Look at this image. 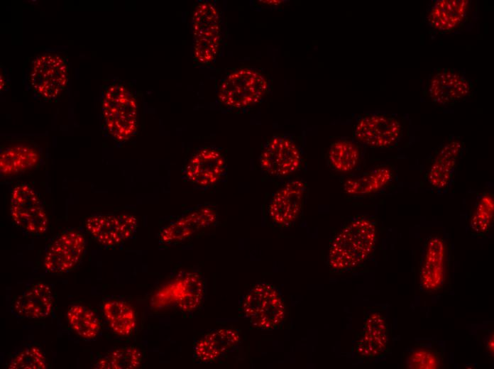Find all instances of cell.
Here are the masks:
<instances>
[{
  "label": "cell",
  "mask_w": 494,
  "mask_h": 369,
  "mask_svg": "<svg viewBox=\"0 0 494 369\" xmlns=\"http://www.w3.org/2000/svg\"><path fill=\"white\" fill-rule=\"evenodd\" d=\"M377 240V221L371 216H356L334 236L327 264L335 272L351 270L363 264L373 253Z\"/></svg>",
  "instance_id": "obj_1"
},
{
  "label": "cell",
  "mask_w": 494,
  "mask_h": 369,
  "mask_svg": "<svg viewBox=\"0 0 494 369\" xmlns=\"http://www.w3.org/2000/svg\"><path fill=\"white\" fill-rule=\"evenodd\" d=\"M100 102L101 127L106 136L123 143L136 133L138 103L133 92L124 83L113 80L103 84Z\"/></svg>",
  "instance_id": "obj_2"
},
{
  "label": "cell",
  "mask_w": 494,
  "mask_h": 369,
  "mask_svg": "<svg viewBox=\"0 0 494 369\" xmlns=\"http://www.w3.org/2000/svg\"><path fill=\"white\" fill-rule=\"evenodd\" d=\"M238 310L251 326L263 331L279 329L285 318V304L280 290L265 282L254 284L243 296Z\"/></svg>",
  "instance_id": "obj_3"
},
{
  "label": "cell",
  "mask_w": 494,
  "mask_h": 369,
  "mask_svg": "<svg viewBox=\"0 0 494 369\" xmlns=\"http://www.w3.org/2000/svg\"><path fill=\"white\" fill-rule=\"evenodd\" d=\"M269 89V79L263 72L252 67H240L220 81L217 99L229 109H244L260 102Z\"/></svg>",
  "instance_id": "obj_4"
},
{
  "label": "cell",
  "mask_w": 494,
  "mask_h": 369,
  "mask_svg": "<svg viewBox=\"0 0 494 369\" xmlns=\"http://www.w3.org/2000/svg\"><path fill=\"white\" fill-rule=\"evenodd\" d=\"M70 76V65L65 57L56 53H45L33 58L26 79L37 97L53 101L66 92Z\"/></svg>",
  "instance_id": "obj_5"
},
{
  "label": "cell",
  "mask_w": 494,
  "mask_h": 369,
  "mask_svg": "<svg viewBox=\"0 0 494 369\" xmlns=\"http://www.w3.org/2000/svg\"><path fill=\"white\" fill-rule=\"evenodd\" d=\"M404 127L396 114L383 111L365 112L356 120L354 140L370 148L392 149L403 137Z\"/></svg>",
  "instance_id": "obj_6"
},
{
  "label": "cell",
  "mask_w": 494,
  "mask_h": 369,
  "mask_svg": "<svg viewBox=\"0 0 494 369\" xmlns=\"http://www.w3.org/2000/svg\"><path fill=\"white\" fill-rule=\"evenodd\" d=\"M192 19L194 60L198 64L209 65L216 60L221 41L219 11L214 3L200 1Z\"/></svg>",
  "instance_id": "obj_7"
},
{
  "label": "cell",
  "mask_w": 494,
  "mask_h": 369,
  "mask_svg": "<svg viewBox=\"0 0 494 369\" xmlns=\"http://www.w3.org/2000/svg\"><path fill=\"white\" fill-rule=\"evenodd\" d=\"M205 284L197 272L181 273L160 287L152 295L150 305L153 309L175 307L185 312L196 310L202 303Z\"/></svg>",
  "instance_id": "obj_8"
},
{
  "label": "cell",
  "mask_w": 494,
  "mask_h": 369,
  "mask_svg": "<svg viewBox=\"0 0 494 369\" xmlns=\"http://www.w3.org/2000/svg\"><path fill=\"white\" fill-rule=\"evenodd\" d=\"M9 210L13 224L23 233L40 236L47 231V211L38 192L31 184L21 182L13 187Z\"/></svg>",
  "instance_id": "obj_9"
},
{
  "label": "cell",
  "mask_w": 494,
  "mask_h": 369,
  "mask_svg": "<svg viewBox=\"0 0 494 369\" xmlns=\"http://www.w3.org/2000/svg\"><path fill=\"white\" fill-rule=\"evenodd\" d=\"M226 159L220 148L204 146L195 150L182 170V178L195 189L207 190L226 174Z\"/></svg>",
  "instance_id": "obj_10"
},
{
  "label": "cell",
  "mask_w": 494,
  "mask_h": 369,
  "mask_svg": "<svg viewBox=\"0 0 494 369\" xmlns=\"http://www.w3.org/2000/svg\"><path fill=\"white\" fill-rule=\"evenodd\" d=\"M302 163V151L289 134L272 136L263 145L259 163L261 170L273 177H286L297 171Z\"/></svg>",
  "instance_id": "obj_11"
},
{
  "label": "cell",
  "mask_w": 494,
  "mask_h": 369,
  "mask_svg": "<svg viewBox=\"0 0 494 369\" xmlns=\"http://www.w3.org/2000/svg\"><path fill=\"white\" fill-rule=\"evenodd\" d=\"M474 85L464 72L454 68H437L429 75L425 93L439 106H451L473 95Z\"/></svg>",
  "instance_id": "obj_12"
},
{
  "label": "cell",
  "mask_w": 494,
  "mask_h": 369,
  "mask_svg": "<svg viewBox=\"0 0 494 369\" xmlns=\"http://www.w3.org/2000/svg\"><path fill=\"white\" fill-rule=\"evenodd\" d=\"M84 226L99 245L105 248H115L133 236L138 220L129 214H96L86 219Z\"/></svg>",
  "instance_id": "obj_13"
},
{
  "label": "cell",
  "mask_w": 494,
  "mask_h": 369,
  "mask_svg": "<svg viewBox=\"0 0 494 369\" xmlns=\"http://www.w3.org/2000/svg\"><path fill=\"white\" fill-rule=\"evenodd\" d=\"M85 248L86 238L82 232L74 228L64 230L46 249L43 258L45 269L53 274L72 270L80 262Z\"/></svg>",
  "instance_id": "obj_14"
},
{
  "label": "cell",
  "mask_w": 494,
  "mask_h": 369,
  "mask_svg": "<svg viewBox=\"0 0 494 369\" xmlns=\"http://www.w3.org/2000/svg\"><path fill=\"white\" fill-rule=\"evenodd\" d=\"M217 218L213 206L194 208L163 226L158 235V242L163 246L182 243L214 226Z\"/></svg>",
  "instance_id": "obj_15"
},
{
  "label": "cell",
  "mask_w": 494,
  "mask_h": 369,
  "mask_svg": "<svg viewBox=\"0 0 494 369\" xmlns=\"http://www.w3.org/2000/svg\"><path fill=\"white\" fill-rule=\"evenodd\" d=\"M306 184L300 180L286 182L273 196L268 206L271 222L280 228L290 226L299 217L304 206Z\"/></svg>",
  "instance_id": "obj_16"
},
{
  "label": "cell",
  "mask_w": 494,
  "mask_h": 369,
  "mask_svg": "<svg viewBox=\"0 0 494 369\" xmlns=\"http://www.w3.org/2000/svg\"><path fill=\"white\" fill-rule=\"evenodd\" d=\"M463 144L457 139L449 140L436 150L424 178L437 194H446L451 187Z\"/></svg>",
  "instance_id": "obj_17"
},
{
  "label": "cell",
  "mask_w": 494,
  "mask_h": 369,
  "mask_svg": "<svg viewBox=\"0 0 494 369\" xmlns=\"http://www.w3.org/2000/svg\"><path fill=\"white\" fill-rule=\"evenodd\" d=\"M470 2L468 0L431 1L425 11V21L434 33L454 31L467 20Z\"/></svg>",
  "instance_id": "obj_18"
},
{
  "label": "cell",
  "mask_w": 494,
  "mask_h": 369,
  "mask_svg": "<svg viewBox=\"0 0 494 369\" xmlns=\"http://www.w3.org/2000/svg\"><path fill=\"white\" fill-rule=\"evenodd\" d=\"M444 243L438 236L429 239L422 258L419 270L420 285L424 291L439 290L446 280Z\"/></svg>",
  "instance_id": "obj_19"
},
{
  "label": "cell",
  "mask_w": 494,
  "mask_h": 369,
  "mask_svg": "<svg viewBox=\"0 0 494 369\" xmlns=\"http://www.w3.org/2000/svg\"><path fill=\"white\" fill-rule=\"evenodd\" d=\"M42 155L37 145L26 141H17L1 147L0 173L13 176L37 167Z\"/></svg>",
  "instance_id": "obj_20"
},
{
  "label": "cell",
  "mask_w": 494,
  "mask_h": 369,
  "mask_svg": "<svg viewBox=\"0 0 494 369\" xmlns=\"http://www.w3.org/2000/svg\"><path fill=\"white\" fill-rule=\"evenodd\" d=\"M388 342V329L385 318L378 312L370 313L356 338L355 353L361 359H373L384 353Z\"/></svg>",
  "instance_id": "obj_21"
},
{
  "label": "cell",
  "mask_w": 494,
  "mask_h": 369,
  "mask_svg": "<svg viewBox=\"0 0 494 369\" xmlns=\"http://www.w3.org/2000/svg\"><path fill=\"white\" fill-rule=\"evenodd\" d=\"M240 340L241 336L234 329L213 330L197 341L193 348V358L198 363H214L235 348Z\"/></svg>",
  "instance_id": "obj_22"
},
{
  "label": "cell",
  "mask_w": 494,
  "mask_h": 369,
  "mask_svg": "<svg viewBox=\"0 0 494 369\" xmlns=\"http://www.w3.org/2000/svg\"><path fill=\"white\" fill-rule=\"evenodd\" d=\"M53 300V293L50 287L46 283L37 282L16 299L13 310L23 318L44 319L50 315Z\"/></svg>",
  "instance_id": "obj_23"
},
{
  "label": "cell",
  "mask_w": 494,
  "mask_h": 369,
  "mask_svg": "<svg viewBox=\"0 0 494 369\" xmlns=\"http://www.w3.org/2000/svg\"><path fill=\"white\" fill-rule=\"evenodd\" d=\"M393 178V172L389 166L378 165L346 177L343 182V190L351 197L369 196L385 189Z\"/></svg>",
  "instance_id": "obj_24"
},
{
  "label": "cell",
  "mask_w": 494,
  "mask_h": 369,
  "mask_svg": "<svg viewBox=\"0 0 494 369\" xmlns=\"http://www.w3.org/2000/svg\"><path fill=\"white\" fill-rule=\"evenodd\" d=\"M103 312L112 331L119 336H130L136 326V315L132 306L119 299H109L103 304Z\"/></svg>",
  "instance_id": "obj_25"
},
{
  "label": "cell",
  "mask_w": 494,
  "mask_h": 369,
  "mask_svg": "<svg viewBox=\"0 0 494 369\" xmlns=\"http://www.w3.org/2000/svg\"><path fill=\"white\" fill-rule=\"evenodd\" d=\"M358 143L348 138L338 139L330 145L327 160L330 167L339 172H349L358 165L361 160Z\"/></svg>",
  "instance_id": "obj_26"
},
{
  "label": "cell",
  "mask_w": 494,
  "mask_h": 369,
  "mask_svg": "<svg viewBox=\"0 0 494 369\" xmlns=\"http://www.w3.org/2000/svg\"><path fill=\"white\" fill-rule=\"evenodd\" d=\"M67 319L72 330L84 339L93 340L100 332L101 325L97 314L84 305L70 307Z\"/></svg>",
  "instance_id": "obj_27"
},
{
  "label": "cell",
  "mask_w": 494,
  "mask_h": 369,
  "mask_svg": "<svg viewBox=\"0 0 494 369\" xmlns=\"http://www.w3.org/2000/svg\"><path fill=\"white\" fill-rule=\"evenodd\" d=\"M142 360V353L138 348L122 346L100 358L94 364V368L100 369H135L141 365Z\"/></svg>",
  "instance_id": "obj_28"
},
{
  "label": "cell",
  "mask_w": 494,
  "mask_h": 369,
  "mask_svg": "<svg viewBox=\"0 0 494 369\" xmlns=\"http://www.w3.org/2000/svg\"><path fill=\"white\" fill-rule=\"evenodd\" d=\"M493 194L484 192L476 199L470 220L471 231L478 236L485 235L493 224Z\"/></svg>",
  "instance_id": "obj_29"
},
{
  "label": "cell",
  "mask_w": 494,
  "mask_h": 369,
  "mask_svg": "<svg viewBox=\"0 0 494 369\" xmlns=\"http://www.w3.org/2000/svg\"><path fill=\"white\" fill-rule=\"evenodd\" d=\"M9 369H45L48 364L43 352L31 346L16 354L6 365Z\"/></svg>",
  "instance_id": "obj_30"
},
{
  "label": "cell",
  "mask_w": 494,
  "mask_h": 369,
  "mask_svg": "<svg viewBox=\"0 0 494 369\" xmlns=\"http://www.w3.org/2000/svg\"><path fill=\"white\" fill-rule=\"evenodd\" d=\"M407 368L436 369L441 366L439 355L432 349L417 348L410 352L407 358Z\"/></svg>",
  "instance_id": "obj_31"
},
{
  "label": "cell",
  "mask_w": 494,
  "mask_h": 369,
  "mask_svg": "<svg viewBox=\"0 0 494 369\" xmlns=\"http://www.w3.org/2000/svg\"><path fill=\"white\" fill-rule=\"evenodd\" d=\"M487 350L489 351L490 354L493 356L494 351V341H493V333L490 334L486 343Z\"/></svg>",
  "instance_id": "obj_32"
}]
</instances>
